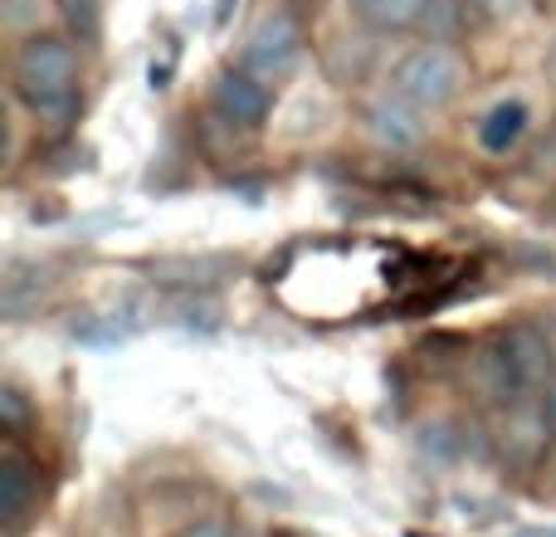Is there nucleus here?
Listing matches in <instances>:
<instances>
[{
  "label": "nucleus",
  "instance_id": "f257e3e1",
  "mask_svg": "<svg viewBox=\"0 0 556 537\" xmlns=\"http://www.w3.org/2000/svg\"><path fill=\"white\" fill-rule=\"evenodd\" d=\"M10 88L35 117H68L78 103V54L68 35H29L15 49Z\"/></svg>",
  "mask_w": 556,
  "mask_h": 537
},
{
  "label": "nucleus",
  "instance_id": "f03ea898",
  "mask_svg": "<svg viewBox=\"0 0 556 537\" xmlns=\"http://www.w3.org/2000/svg\"><path fill=\"white\" fill-rule=\"evenodd\" d=\"M464 84H469V68H464V59L454 54V49H444V45L410 49V54L391 68V93L410 98V103L425 108V113L450 108L454 98L464 93Z\"/></svg>",
  "mask_w": 556,
  "mask_h": 537
},
{
  "label": "nucleus",
  "instance_id": "7ed1b4c3",
  "mask_svg": "<svg viewBox=\"0 0 556 537\" xmlns=\"http://www.w3.org/2000/svg\"><path fill=\"white\" fill-rule=\"evenodd\" d=\"M298 59H303V25H298V15L283 5L264 10L240 49V68H250L264 84H278V78L293 74Z\"/></svg>",
  "mask_w": 556,
  "mask_h": 537
},
{
  "label": "nucleus",
  "instance_id": "20e7f679",
  "mask_svg": "<svg viewBox=\"0 0 556 537\" xmlns=\"http://www.w3.org/2000/svg\"><path fill=\"white\" fill-rule=\"evenodd\" d=\"M362 123H366V133H371V142H381L386 152H410V147L425 142V108H415L410 98H401V93L371 98Z\"/></svg>",
  "mask_w": 556,
  "mask_h": 537
},
{
  "label": "nucleus",
  "instance_id": "39448f33",
  "mask_svg": "<svg viewBox=\"0 0 556 537\" xmlns=\"http://www.w3.org/2000/svg\"><path fill=\"white\" fill-rule=\"evenodd\" d=\"M503 347H508V362L518 372L522 391H547L556 382V342L547 327L538 323H513L508 333H498Z\"/></svg>",
  "mask_w": 556,
  "mask_h": 537
},
{
  "label": "nucleus",
  "instance_id": "423d86ee",
  "mask_svg": "<svg viewBox=\"0 0 556 537\" xmlns=\"http://www.w3.org/2000/svg\"><path fill=\"white\" fill-rule=\"evenodd\" d=\"M215 108H220V117L235 127H260L274 108V93L250 68H225L220 84H215Z\"/></svg>",
  "mask_w": 556,
  "mask_h": 537
},
{
  "label": "nucleus",
  "instance_id": "0eeeda50",
  "mask_svg": "<svg viewBox=\"0 0 556 537\" xmlns=\"http://www.w3.org/2000/svg\"><path fill=\"white\" fill-rule=\"evenodd\" d=\"M35 494H39V470L20 450H5L0 454V513H5L10 528L35 509Z\"/></svg>",
  "mask_w": 556,
  "mask_h": 537
},
{
  "label": "nucleus",
  "instance_id": "6e6552de",
  "mask_svg": "<svg viewBox=\"0 0 556 537\" xmlns=\"http://www.w3.org/2000/svg\"><path fill=\"white\" fill-rule=\"evenodd\" d=\"M434 0H346L356 25H366L371 35H395V29H410L425 20Z\"/></svg>",
  "mask_w": 556,
  "mask_h": 537
},
{
  "label": "nucleus",
  "instance_id": "1a4fd4ad",
  "mask_svg": "<svg viewBox=\"0 0 556 537\" xmlns=\"http://www.w3.org/2000/svg\"><path fill=\"white\" fill-rule=\"evenodd\" d=\"M473 382H479V391L489 396V401H498V405H513L518 396H528L522 391V382H518V372H513V362H508L503 337H493V342L473 357Z\"/></svg>",
  "mask_w": 556,
  "mask_h": 537
},
{
  "label": "nucleus",
  "instance_id": "9d476101",
  "mask_svg": "<svg viewBox=\"0 0 556 537\" xmlns=\"http://www.w3.org/2000/svg\"><path fill=\"white\" fill-rule=\"evenodd\" d=\"M528 127H532L528 103H522V98H508V103L489 108V117L479 123V147L483 152H493V157H508L513 147L528 137Z\"/></svg>",
  "mask_w": 556,
  "mask_h": 537
},
{
  "label": "nucleus",
  "instance_id": "9b49d317",
  "mask_svg": "<svg viewBox=\"0 0 556 537\" xmlns=\"http://www.w3.org/2000/svg\"><path fill=\"white\" fill-rule=\"evenodd\" d=\"M547 440H552V425H547V411H542V401L538 405H518L513 401L508 405V430H503V445H508V454L513 460H538L542 450H547Z\"/></svg>",
  "mask_w": 556,
  "mask_h": 537
},
{
  "label": "nucleus",
  "instance_id": "f8f14e48",
  "mask_svg": "<svg viewBox=\"0 0 556 537\" xmlns=\"http://www.w3.org/2000/svg\"><path fill=\"white\" fill-rule=\"evenodd\" d=\"M59 20H64L68 39L88 45V39H98V25H103V10H98V0H59Z\"/></svg>",
  "mask_w": 556,
  "mask_h": 537
},
{
  "label": "nucleus",
  "instance_id": "ddd939ff",
  "mask_svg": "<svg viewBox=\"0 0 556 537\" xmlns=\"http://www.w3.org/2000/svg\"><path fill=\"white\" fill-rule=\"evenodd\" d=\"M0 415H5V430H20V425L29 421V401L20 386H5V391H0Z\"/></svg>",
  "mask_w": 556,
  "mask_h": 537
},
{
  "label": "nucleus",
  "instance_id": "4468645a",
  "mask_svg": "<svg viewBox=\"0 0 556 537\" xmlns=\"http://www.w3.org/2000/svg\"><path fill=\"white\" fill-rule=\"evenodd\" d=\"M5 25L10 29H25V25H35L39 20V5H45V0H5Z\"/></svg>",
  "mask_w": 556,
  "mask_h": 537
},
{
  "label": "nucleus",
  "instance_id": "2eb2a0df",
  "mask_svg": "<svg viewBox=\"0 0 556 537\" xmlns=\"http://www.w3.org/2000/svg\"><path fill=\"white\" fill-rule=\"evenodd\" d=\"M181 537H230V523H220V519H201V523H191Z\"/></svg>",
  "mask_w": 556,
  "mask_h": 537
},
{
  "label": "nucleus",
  "instance_id": "dca6fc26",
  "mask_svg": "<svg viewBox=\"0 0 556 537\" xmlns=\"http://www.w3.org/2000/svg\"><path fill=\"white\" fill-rule=\"evenodd\" d=\"M542 411H547V425H552V440H556V382L542 391Z\"/></svg>",
  "mask_w": 556,
  "mask_h": 537
},
{
  "label": "nucleus",
  "instance_id": "f3484780",
  "mask_svg": "<svg viewBox=\"0 0 556 537\" xmlns=\"http://www.w3.org/2000/svg\"><path fill=\"white\" fill-rule=\"evenodd\" d=\"M225 20H230V0H220V5H215V25H225Z\"/></svg>",
  "mask_w": 556,
  "mask_h": 537
},
{
  "label": "nucleus",
  "instance_id": "a211bd4d",
  "mask_svg": "<svg viewBox=\"0 0 556 537\" xmlns=\"http://www.w3.org/2000/svg\"><path fill=\"white\" fill-rule=\"evenodd\" d=\"M538 10L542 15H556V0H538Z\"/></svg>",
  "mask_w": 556,
  "mask_h": 537
},
{
  "label": "nucleus",
  "instance_id": "6ab92c4d",
  "mask_svg": "<svg viewBox=\"0 0 556 537\" xmlns=\"http://www.w3.org/2000/svg\"><path fill=\"white\" fill-rule=\"evenodd\" d=\"M547 74L556 78V45H552V54H547Z\"/></svg>",
  "mask_w": 556,
  "mask_h": 537
},
{
  "label": "nucleus",
  "instance_id": "aec40b11",
  "mask_svg": "<svg viewBox=\"0 0 556 537\" xmlns=\"http://www.w3.org/2000/svg\"><path fill=\"white\" fill-rule=\"evenodd\" d=\"M274 537H293V533H274Z\"/></svg>",
  "mask_w": 556,
  "mask_h": 537
},
{
  "label": "nucleus",
  "instance_id": "412c9836",
  "mask_svg": "<svg viewBox=\"0 0 556 537\" xmlns=\"http://www.w3.org/2000/svg\"><path fill=\"white\" fill-rule=\"evenodd\" d=\"M552 211H556V196H552Z\"/></svg>",
  "mask_w": 556,
  "mask_h": 537
}]
</instances>
